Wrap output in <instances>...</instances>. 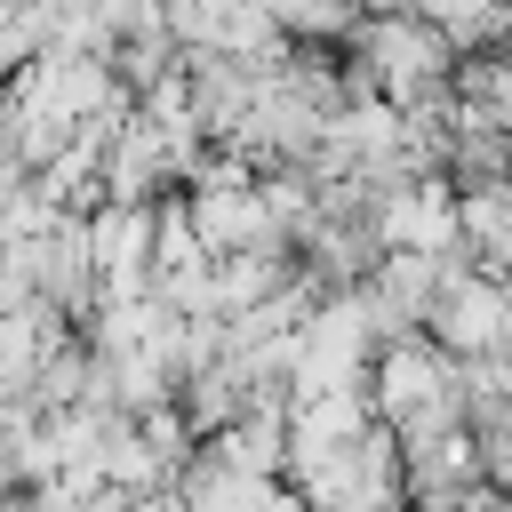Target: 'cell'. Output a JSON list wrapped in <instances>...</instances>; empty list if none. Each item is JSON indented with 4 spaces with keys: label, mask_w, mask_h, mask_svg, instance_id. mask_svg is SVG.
Returning <instances> with one entry per match:
<instances>
[{
    "label": "cell",
    "mask_w": 512,
    "mask_h": 512,
    "mask_svg": "<svg viewBox=\"0 0 512 512\" xmlns=\"http://www.w3.org/2000/svg\"><path fill=\"white\" fill-rule=\"evenodd\" d=\"M456 240L480 248V256L496 264V280L512 272V176H496V184H464V192H456Z\"/></svg>",
    "instance_id": "4"
},
{
    "label": "cell",
    "mask_w": 512,
    "mask_h": 512,
    "mask_svg": "<svg viewBox=\"0 0 512 512\" xmlns=\"http://www.w3.org/2000/svg\"><path fill=\"white\" fill-rule=\"evenodd\" d=\"M424 512H432V504H424Z\"/></svg>",
    "instance_id": "8"
},
{
    "label": "cell",
    "mask_w": 512,
    "mask_h": 512,
    "mask_svg": "<svg viewBox=\"0 0 512 512\" xmlns=\"http://www.w3.org/2000/svg\"><path fill=\"white\" fill-rule=\"evenodd\" d=\"M272 24H288V32H344L352 16H344V8H280Z\"/></svg>",
    "instance_id": "7"
},
{
    "label": "cell",
    "mask_w": 512,
    "mask_h": 512,
    "mask_svg": "<svg viewBox=\"0 0 512 512\" xmlns=\"http://www.w3.org/2000/svg\"><path fill=\"white\" fill-rule=\"evenodd\" d=\"M464 432H472V456H480V488H496L512 504V408H496V416H480Z\"/></svg>",
    "instance_id": "5"
},
{
    "label": "cell",
    "mask_w": 512,
    "mask_h": 512,
    "mask_svg": "<svg viewBox=\"0 0 512 512\" xmlns=\"http://www.w3.org/2000/svg\"><path fill=\"white\" fill-rule=\"evenodd\" d=\"M360 56H368V88H384V104H392V112L448 96V72H456V56L440 48V32H432L424 16L360 24Z\"/></svg>",
    "instance_id": "1"
},
{
    "label": "cell",
    "mask_w": 512,
    "mask_h": 512,
    "mask_svg": "<svg viewBox=\"0 0 512 512\" xmlns=\"http://www.w3.org/2000/svg\"><path fill=\"white\" fill-rule=\"evenodd\" d=\"M424 24L440 32L448 56H456V48H480V40H512V16H504V8H432Z\"/></svg>",
    "instance_id": "6"
},
{
    "label": "cell",
    "mask_w": 512,
    "mask_h": 512,
    "mask_svg": "<svg viewBox=\"0 0 512 512\" xmlns=\"http://www.w3.org/2000/svg\"><path fill=\"white\" fill-rule=\"evenodd\" d=\"M368 240L384 256L448 264V248H456V192H448V176H416L400 192H376L368 200Z\"/></svg>",
    "instance_id": "2"
},
{
    "label": "cell",
    "mask_w": 512,
    "mask_h": 512,
    "mask_svg": "<svg viewBox=\"0 0 512 512\" xmlns=\"http://www.w3.org/2000/svg\"><path fill=\"white\" fill-rule=\"evenodd\" d=\"M432 344L464 368V360H488V352H504V288H496V272H456L448 288H440V304H432Z\"/></svg>",
    "instance_id": "3"
}]
</instances>
